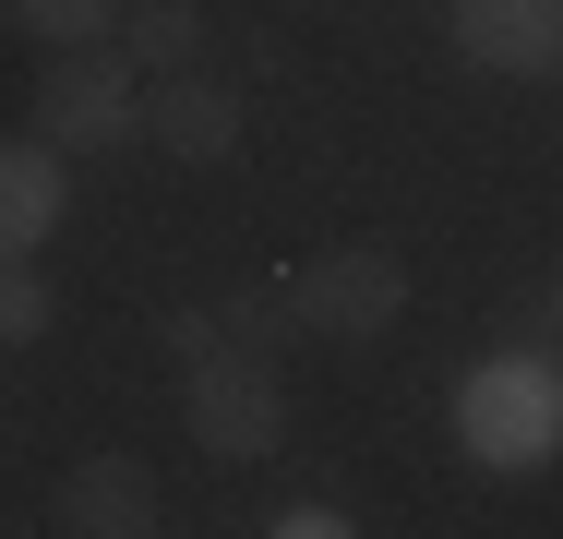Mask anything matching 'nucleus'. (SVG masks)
<instances>
[{
	"label": "nucleus",
	"instance_id": "obj_8",
	"mask_svg": "<svg viewBox=\"0 0 563 539\" xmlns=\"http://www.w3.org/2000/svg\"><path fill=\"white\" fill-rule=\"evenodd\" d=\"M73 205V180H60V144L36 132V144H0V252H36L48 228Z\"/></svg>",
	"mask_w": 563,
	"mask_h": 539
},
{
	"label": "nucleus",
	"instance_id": "obj_14",
	"mask_svg": "<svg viewBox=\"0 0 563 539\" xmlns=\"http://www.w3.org/2000/svg\"><path fill=\"white\" fill-rule=\"evenodd\" d=\"M217 348V312H168V360H205Z\"/></svg>",
	"mask_w": 563,
	"mask_h": 539
},
{
	"label": "nucleus",
	"instance_id": "obj_1",
	"mask_svg": "<svg viewBox=\"0 0 563 539\" xmlns=\"http://www.w3.org/2000/svg\"><path fill=\"white\" fill-rule=\"evenodd\" d=\"M455 443H467L479 468H540V455H563V372L528 360V348L479 360V372L455 384Z\"/></svg>",
	"mask_w": 563,
	"mask_h": 539
},
{
	"label": "nucleus",
	"instance_id": "obj_11",
	"mask_svg": "<svg viewBox=\"0 0 563 539\" xmlns=\"http://www.w3.org/2000/svg\"><path fill=\"white\" fill-rule=\"evenodd\" d=\"M12 12H24L36 48H97V36L120 24V0H12Z\"/></svg>",
	"mask_w": 563,
	"mask_h": 539
},
{
	"label": "nucleus",
	"instance_id": "obj_4",
	"mask_svg": "<svg viewBox=\"0 0 563 539\" xmlns=\"http://www.w3.org/2000/svg\"><path fill=\"white\" fill-rule=\"evenodd\" d=\"M36 132H48L60 156L132 144V132H144V73L120 61L109 36H97V48H48V73H36Z\"/></svg>",
	"mask_w": 563,
	"mask_h": 539
},
{
	"label": "nucleus",
	"instance_id": "obj_6",
	"mask_svg": "<svg viewBox=\"0 0 563 539\" xmlns=\"http://www.w3.org/2000/svg\"><path fill=\"white\" fill-rule=\"evenodd\" d=\"M48 528L60 539H144L156 528V468H144V455H85V468H60Z\"/></svg>",
	"mask_w": 563,
	"mask_h": 539
},
{
	"label": "nucleus",
	"instance_id": "obj_13",
	"mask_svg": "<svg viewBox=\"0 0 563 539\" xmlns=\"http://www.w3.org/2000/svg\"><path fill=\"white\" fill-rule=\"evenodd\" d=\"M264 539H347V516H336V504H276Z\"/></svg>",
	"mask_w": 563,
	"mask_h": 539
},
{
	"label": "nucleus",
	"instance_id": "obj_5",
	"mask_svg": "<svg viewBox=\"0 0 563 539\" xmlns=\"http://www.w3.org/2000/svg\"><path fill=\"white\" fill-rule=\"evenodd\" d=\"M144 144H168L180 168H228L240 156V85H217L205 61L192 73H156L144 85Z\"/></svg>",
	"mask_w": 563,
	"mask_h": 539
},
{
	"label": "nucleus",
	"instance_id": "obj_2",
	"mask_svg": "<svg viewBox=\"0 0 563 539\" xmlns=\"http://www.w3.org/2000/svg\"><path fill=\"white\" fill-rule=\"evenodd\" d=\"M180 420H192L205 455L252 468V455H276V443H288V384H276V360H264V348L217 336L205 360H180Z\"/></svg>",
	"mask_w": 563,
	"mask_h": 539
},
{
	"label": "nucleus",
	"instance_id": "obj_3",
	"mask_svg": "<svg viewBox=\"0 0 563 539\" xmlns=\"http://www.w3.org/2000/svg\"><path fill=\"white\" fill-rule=\"evenodd\" d=\"M396 312H408V264H396L384 240H336V252H312V264L288 276V323L324 336V348H372Z\"/></svg>",
	"mask_w": 563,
	"mask_h": 539
},
{
	"label": "nucleus",
	"instance_id": "obj_9",
	"mask_svg": "<svg viewBox=\"0 0 563 539\" xmlns=\"http://www.w3.org/2000/svg\"><path fill=\"white\" fill-rule=\"evenodd\" d=\"M120 61H132L144 85H156V73H192V61H205V12H192V0H144L132 36H120Z\"/></svg>",
	"mask_w": 563,
	"mask_h": 539
},
{
	"label": "nucleus",
	"instance_id": "obj_7",
	"mask_svg": "<svg viewBox=\"0 0 563 539\" xmlns=\"http://www.w3.org/2000/svg\"><path fill=\"white\" fill-rule=\"evenodd\" d=\"M455 48L479 73L540 85V73H563V0H455Z\"/></svg>",
	"mask_w": 563,
	"mask_h": 539
},
{
	"label": "nucleus",
	"instance_id": "obj_10",
	"mask_svg": "<svg viewBox=\"0 0 563 539\" xmlns=\"http://www.w3.org/2000/svg\"><path fill=\"white\" fill-rule=\"evenodd\" d=\"M48 323H60V288L36 276V252H0V348H24Z\"/></svg>",
	"mask_w": 563,
	"mask_h": 539
},
{
	"label": "nucleus",
	"instance_id": "obj_12",
	"mask_svg": "<svg viewBox=\"0 0 563 539\" xmlns=\"http://www.w3.org/2000/svg\"><path fill=\"white\" fill-rule=\"evenodd\" d=\"M276 323H288V288H240V300L217 312V336H240V348H264V360H276Z\"/></svg>",
	"mask_w": 563,
	"mask_h": 539
}]
</instances>
